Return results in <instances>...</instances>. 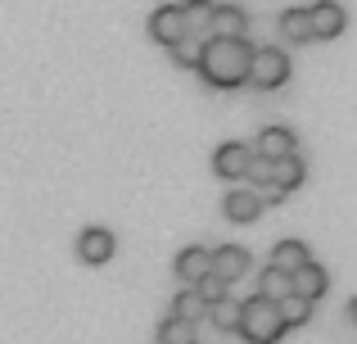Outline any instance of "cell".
<instances>
[{
  "mask_svg": "<svg viewBox=\"0 0 357 344\" xmlns=\"http://www.w3.org/2000/svg\"><path fill=\"white\" fill-rule=\"evenodd\" d=\"M249 50L253 45L236 36V41H222V36H208L199 54V73L213 91H236L244 87V73H249Z\"/></svg>",
  "mask_w": 357,
  "mask_h": 344,
  "instance_id": "cell-1",
  "label": "cell"
},
{
  "mask_svg": "<svg viewBox=\"0 0 357 344\" xmlns=\"http://www.w3.org/2000/svg\"><path fill=\"white\" fill-rule=\"evenodd\" d=\"M236 336H244L249 344H276L280 336H285L276 304H267V299H258V294H249V299L240 304V327H236Z\"/></svg>",
  "mask_w": 357,
  "mask_h": 344,
  "instance_id": "cell-2",
  "label": "cell"
},
{
  "mask_svg": "<svg viewBox=\"0 0 357 344\" xmlns=\"http://www.w3.org/2000/svg\"><path fill=\"white\" fill-rule=\"evenodd\" d=\"M244 82H253L258 91H276L289 82V54L276 50V45H253L249 50V73Z\"/></svg>",
  "mask_w": 357,
  "mask_h": 344,
  "instance_id": "cell-3",
  "label": "cell"
},
{
  "mask_svg": "<svg viewBox=\"0 0 357 344\" xmlns=\"http://www.w3.org/2000/svg\"><path fill=\"white\" fill-rule=\"evenodd\" d=\"M307 23H312V41L321 36V41H335V36L349 27V14H344V5H335V0H317V5H307Z\"/></svg>",
  "mask_w": 357,
  "mask_h": 344,
  "instance_id": "cell-4",
  "label": "cell"
},
{
  "mask_svg": "<svg viewBox=\"0 0 357 344\" xmlns=\"http://www.w3.org/2000/svg\"><path fill=\"white\" fill-rule=\"evenodd\" d=\"M114 249H118V240H114V231H109V227H86L77 236V258H82V263H91V267L109 263Z\"/></svg>",
  "mask_w": 357,
  "mask_h": 344,
  "instance_id": "cell-5",
  "label": "cell"
},
{
  "mask_svg": "<svg viewBox=\"0 0 357 344\" xmlns=\"http://www.w3.org/2000/svg\"><path fill=\"white\" fill-rule=\"evenodd\" d=\"M249 267H253V258H249V249L244 245H218L213 249V267L208 272L213 276H222V281H240V276H249Z\"/></svg>",
  "mask_w": 357,
  "mask_h": 344,
  "instance_id": "cell-6",
  "label": "cell"
},
{
  "mask_svg": "<svg viewBox=\"0 0 357 344\" xmlns=\"http://www.w3.org/2000/svg\"><path fill=\"white\" fill-rule=\"evenodd\" d=\"M253 154H258V159H267V163H276V159H285V154H298V136L289 132V127H280V123L276 127H262Z\"/></svg>",
  "mask_w": 357,
  "mask_h": 344,
  "instance_id": "cell-7",
  "label": "cell"
},
{
  "mask_svg": "<svg viewBox=\"0 0 357 344\" xmlns=\"http://www.w3.org/2000/svg\"><path fill=\"white\" fill-rule=\"evenodd\" d=\"M249 159H253V150L244 141H222L218 150H213V172L227 177V181H240L244 168H249Z\"/></svg>",
  "mask_w": 357,
  "mask_h": 344,
  "instance_id": "cell-8",
  "label": "cell"
},
{
  "mask_svg": "<svg viewBox=\"0 0 357 344\" xmlns=\"http://www.w3.org/2000/svg\"><path fill=\"white\" fill-rule=\"evenodd\" d=\"M326 290H331V272H326L321 263H303L289 276V294H298V299H307V304H317Z\"/></svg>",
  "mask_w": 357,
  "mask_h": 344,
  "instance_id": "cell-9",
  "label": "cell"
},
{
  "mask_svg": "<svg viewBox=\"0 0 357 344\" xmlns=\"http://www.w3.org/2000/svg\"><path fill=\"white\" fill-rule=\"evenodd\" d=\"M149 36H154L158 45H176L185 36V23H181V5H158L154 14H149Z\"/></svg>",
  "mask_w": 357,
  "mask_h": 344,
  "instance_id": "cell-10",
  "label": "cell"
},
{
  "mask_svg": "<svg viewBox=\"0 0 357 344\" xmlns=\"http://www.w3.org/2000/svg\"><path fill=\"white\" fill-rule=\"evenodd\" d=\"M244 27H249V14H244L240 5H213V14H208V36L236 41V36H244Z\"/></svg>",
  "mask_w": 357,
  "mask_h": 344,
  "instance_id": "cell-11",
  "label": "cell"
},
{
  "mask_svg": "<svg viewBox=\"0 0 357 344\" xmlns=\"http://www.w3.org/2000/svg\"><path fill=\"white\" fill-rule=\"evenodd\" d=\"M303 177H307V163L298 159V154H285V159H276L271 163V190L280 195V200H285L289 190H298V186H303Z\"/></svg>",
  "mask_w": 357,
  "mask_h": 344,
  "instance_id": "cell-12",
  "label": "cell"
},
{
  "mask_svg": "<svg viewBox=\"0 0 357 344\" xmlns=\"http://www.w3.org/2000/svg\"><path fill=\"white\" fill-rule=\"evenodd\" d=\"M222 213H227L231 222H253L262 213V200L253 186H236V190H227V200H222Z\"/></svg>",
  "mask_w": 357,
  "mask_h": 344,
  "instance_id": "cell-13",
  "label": "cell"
},
{
  "mask_svg": "<svg viewBox=\"0 0 357 344\" xmlns=\"http://www.w3.org/2000/svg\"><path fill=\"white\" fill-rule=\"evenodd\" d=\"M208 267H213V249L208 245H185L181 254H176V276L181 281H199V276H208Z\"/></svg>",
  "mask_w": 357,
  "mask_h": 344,
  "instance_id": "cell-14",
  "label": "cell"
},
{
  "mask_svg": "<svg viewBox=\"0 0 357 344\" xmlns=\"http://www.w3.org/2000/svg\"><path fill=\"white\" fill-rule=\"evenodd\" d=\"M303 263H312V254H307V245H303V240H280V245L271 249V263H267V267H276V272L294 276Z\"/></svg>",
  "mask_w": 357,
  "mask_h": 344,
  "instance_id": "cell-15",
  "label": "cell"
},
{
  "mask_svg": "<svg viewBox=\"0 0 357 344\" xmlns=\"http://www.w3.org/2000/svg\"><path fill=\"white\" fill-rule=\"evenodd\" d=\"M280 32H285V41L307 45V41H312V23H307V9H298V5L280 9Z\"/></svg>",
  "mask_w": 357,
  "mask_h": 344,
  "instance_id": "cell-16",
  "label": "cell"
},
{
  "mask_svg": "<svg viewBox=\"0 0 357 344\" xmlns=\"http://www.w3.org/2000/svg\"><path fill=\"white\" fill-rule=\"evenodd\" d=\"M204 322H213L218 331H236L240 327V299L222 294L218 304H208V308H204Z\"/></svg>",
  "mask_w": 357,
  "mask_h": 344,
  "instance_id": "cell-17",
  "label": "cell"
},
{
  "mask_svg": "<svg viewBox=\"0 0 357 344\" xmlns=\"http://www.w3.org/2000/svg\"><path fill=\"white\" fill-rule=\"evenodd\" d=\"M276 313H280V327H285V331L307 327V322H312V304L298 299V294H285V299L276 304Z\"/></svg>",
  "mask_w": 357,
  "mask_h": 344,
  "instance_id": "cell-18",
  "label": "cell"
},
{
  "mask_svg": "<svg viewBox=\"0 0 357 344\" xmlns=\"http://www.w3.org/2000/svg\"><path fill=\"white\" fill-rule=\"evenodd\" d=\"M285 294H289V276H285V272H276V267H262V272H258V299L280 304Z\"/></svg>",
  "mask_w": 357,
  "mask_h": 344,
  "instance_id": "cell-19",
  "label": "cell"
},
{
  "mask_svg": "<svg viewBox=\"0 0 357 344\" xmlns=\"http://www.w3.org/2000/svg\"><path fill=\"white\" fill-rule=\"evenodd\" d=\"M167 54H172L176 68H199V54H204V36H190L185 32L176 45H167Z\"/></svg>",
  "mask_w": 357,
  "mask_h": 344,
  "instance_id": "cell-20",
  "label": "cell"
},
{
  "mask_svg": "<svg viewBox=\"0 0 357 344\" xmlns=\"http://www.w3.org/2000/svg\"><path fill=\"white\" fill-rule=\"evenodd\" d=\"M208 14H213V0H185L181 5V23L190 36H204L208 32Z\"/></svg>",
  "mask_w": 357,
  "mask_h": 344,
  "instance_id": "cell-21",
  "label": "cell"
},
{
  "mask_svg": "<svg viewBox=\"0 0 357 344\" xmlns=\"http://www.w3.org/2000/svg\"><path fill=\"white\" fill-rule=\"evenodd\" d=\"M167 317H181V322H190V327H199V322H204L199 294H195V290H181V294L172 299V313H167Z\"/></svg>",
  "mask_w": 357,
  "mask_h": 344,
  "instance_id": "cell-22",
  "label": "cell"
},
{
  "mask_svg": "<svg viewBox=\"0 0 357 344\" xmlns=\"http://www.w3.org/2000/svg\"><path fill=\"white\" fill-rule=\"evenodd\" d=\"M158 344H195V327L181 317H163L158 322Z\"/></svg>",
  "mask_w": 357,
  "mask_h": 344,
  "instance_id": "cell-23",
  "label": "cell"
},
{
  "mask_svg": "<svg viewBox=\"0 0 357 344\" xmlns=\"http://www.w3.org/2000/svg\"><path fill=\"white\" fill-rule=\"evenodd\" d=\"M190 290L199 294V304H204V308H208V304H218L222 294H227V281H222V276H213V272H208V276H199V281H195Z\"/></svg>",
  "mask_w": 357,
  "mask_h": 344,
  "instance_id": "cell-24",
  "label": "cell"
},
{
  "mask_svg": "<svg viewBox=\"0 0 357 344\" xmlns=\"http://www.w3.org/2000/svg\"><path fill=\"white\" fill-rule=\"evenodd\" d=\"M244 177H249L253 186H267V181H271V163L253 154V159H249V168H244Z\"/></svg>",
  "mask_w": 357,
  "mask_h": 344,
  "instance_id": "cell-25",
  "label": "cell"
},
{
  "mask_svg": "<svg viewBox=\"0 0 357 344\" xmlns=\"http://www.w3.org/2000/svg\"><path fill=\"white\" fill-rule=\"evenodd\" d=\"M195 344H199V340H195Z\"/></svg>",
  "mask_w": 357,
  "mask_h": 344,
  "instance_id": "cell-26",
  "label": "cell"
}]
</instances>
